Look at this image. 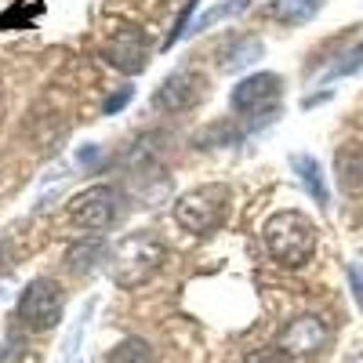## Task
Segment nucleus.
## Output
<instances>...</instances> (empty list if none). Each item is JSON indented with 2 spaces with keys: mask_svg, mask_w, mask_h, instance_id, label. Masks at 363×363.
<instances>
[{
  "mask_svg": "<svg viewBox=\"0 0 363 363\" xmlns=\"http://www.w3.org/2000/svg\"><path fill=\"white\" fill-rule=\"evenodd\" d=\"M262 240H265V251L280 265L298 269L316 251V225L301 215V211H277V215L265 222Z\"/></svg>",
  "mask_w": 363,
  "mask_h": 363,
  "instance_id": "nucleus-1",
  "label": "nucleus"
},
{
  "mask_svg": "<svg viewBox=\"0 0 363 363\" xmlns=\"http://www.w3.org/2000/svg\"><path fill=\"white\" fill-rule=\"evenodd\" d=\"M164 258H167V251L157 236L135 233V236H124L109 251V269H113V280L120 287H138L164 265Z\"/></svg>",
  "mask_w": 363,
  "mask_h": 363,
  "instance_id": "nucleus-2",
  "label": "nucleus"
},
{
  "mask_svg": "<svg viewBox=\"0 0 363 363\" xmlns=\"http://www.w3.org/2000/svg\"><path fill=\"white\" fill-rule=\"evenodd\" d=\"M229 211V189L225 186H196L189 193H182L174 203V222L189 233H211L225 222Z\"/></svg>",
  "mask_w": 363,
  "mask_h": 363,
  "instance_id": "nucleus-3",
  "label": "nucleus"
},
{
  "mask_svg": "<svg viewBox=\"0 0 363 363\" xmlns=\"http://www.w3.org/2000/svg\"><path fill=\"white\" fill-rule=\"evenodd\" d=\"M62 309H66L62 287L48 277H37V280H29V287L18 298V323L26 330H51L62 320Z\"/></svg>",
  "mask_w": 363,
  "mask_h": 363,
  "instance_id": "nucleus-4",
  "label": "nucleus"
},
{
  "mask_svg": "<svg viewBox=\"0 0 363 363\" xmlns=\"http://www.w3.org/2000/svg\"><path fill=\"white\" fill-rule=\"evenodd\" d=\"M284 80L277 73H251L229 91V106L236 113H265L280 102Z\"/></svg>",
  "mask_w": 363,
  "mask_h": 363,
  "instance_id": "nucleus-5",
  "label": "nucleus"
},
{
  "mask_svg": "<svg viewBox=\"0 0 363 363\" xmlns=\"http://www.w3.org/2000/svg\"><path fill=\"white\" fill-rule=\"evenodd\" d=\"M203 87L207 77L196 69H174L157 91H153V106L167 109V113H182V109H193L203 99Z\"/></svg>",
  "mask_w": 363,
  "mask_h": 363,
  "instance_id": "nucleus-6",
  "label": "nucleus"
},
{
  "mask_svg": "<svg viewBox=\"0 0 363 363\" xmlns=\"http://www.w3.org/2000/svg\"><path fill=\"white\" fill-rule=\"evenodd\" d=\"M69 211L80 229H106L120 215V193L113 186H91L80 196H73Z\"/></svg>",
  "mask_w": 363,
  "mask_h": 363,
  "instance_id": "nucleus-7",
  "label": "nucleus"
},
{
  "mask_svg": "<svg viewBox=\"0 0 363 363\" xmlns=\"http://www.w3.org/2000/svg\"><path fill=\"white\" fill-rule=\"evenodd\" d=\"M106 62L113 69H120V73H128V77L142 73L149 66V40H145V33L135 29V26L116 29V33L109 37V44H106Z\"/></svg>",
  "mask_w": 363,
  "mask_h": 363,
  "instance_id": "nucleus-8",
  "label": "nucleus"
},
{
  "mask_svg": "<svg viewBox=\"0 0 363 363\" xmlns=\"http://www.w3.org/2000/svg\"><path fill=\"white\" fill-rule=\"evenodd\" d=\"M327 342V327L320 316H298L284 327V335H280V349L284 352H298V356H309L316 352L320 345Z\"/></svg>",
  "mask_w": 363,
  "mask_h": 363,
  "instance_id": "nucleus-9",
  "label": "nucleus"
},
{
  "mask_svg": "<svg viewBox=\"0 0 363 363\" xmlns=\"http://www.w3.org/2000/svg\"><path fill=\"white\" fill-rule=\"evenodd\" d=\"M291 167H294V174L301 178V186L309 189V196H313L320 207H327V203H330V193H327V182H323L320 160L309 157V153H294V157H291Z\"/></svg>",
  "mask_w": 363,
  "mask_h": 363,
  "instance_id": "nucleus-10",
  "label": "nucleus"
},
{
  "mask_svg": "<svg viewBox=\"0 0 363 363\" xmlns=\"http://www.w3.org/2000/svg\"><path fill=\"white\" fill-rule=\"evenodd\" d=\"M262 51H265V48H262V40H255V37L236 40V44L225 51V58H222V69H225V73L244 69V66H251V62H255V58H258Z\"/></svg>",
  "mask_w": 363,
  "mask_h": 363,
  "instance_id": "nucleus-11",
  "label": "nucleus"
},
{
  "mask_svg": "<svg viewBox=\"0 0 363 363\" xmlns=\"http://www.w3.org/2000/svg\"><path fill=\"white\" fill-rule=\"evenodd\" d=\"M106 363H153V349L142 338H124L116 349H109Z\"/></svg>",
  "mask_w": 363,
  "mask_h": 363,
  "instance_id": "nucleus-12",
  "label": "nucleus"
},
{
  "mask_svg": "<svg viewBox=\"0 0 363 363\" xmlns=\"http://www.w3.org/2000/svg\"><path fill=\"white\" fill-rule=\"evenodd\" d=\"M240 11H247V0H229V4H215L211 11H203V15L193 22V29H189V33H203V29H211L215 22H222V18H233V15H240Z\"/></svg>",
  "mask_w": 363,
  "mask_h": 363,
  "instance_id": "nucleus-13",
  "label": "nucleus"
},
{
  "mask_svg": "<svg viewBox=\"0 0 363 363\" xmlns=\"http://www.w3.org/2000/svg\"><path fill=\"white\" fill-rule=\"evenodd\" d=\"M320 8V0H277V15L284 22H306Z\"/></svg>",
  "mask_w": 363,
  "mask_h": 363,
  "instance_id": "nucleus-14",
  "label": "nucleus"
},
{
  "mask_svg": "<svg viewBox=\"0 0 363 363\" xmlns=\"http://www.w3.org/2000/svg\"><path fill=\"white\" fill-rule=\"evenodd\" d=\"M196 4H200V0H189V4L178 11V18H174V29H171V33H167V40H164V51H167V48H174V44H178V40H182V37H186L189 29H193V15H196Z\"/></svg>",
  "mask_w": 363,
  "mask_h": 363,
  "instance_id": "nucleus-15",
  "label": "nucleus"
},
{
  "mask_svg": "<svg viewBox=\"0 0 363 363\" xmlns=\"http://www.w3.org/2000/svg\"><path fill=\"white\" fill-rule=\"evenodd\" d=\"M99 255H102V244H87L84 251H69V265L77 272H87L91 269V258H99Z\"/></svg>",
  "mask_w": 363,
  "mask_h": 363,
  "instance_id": "nucleus-16",
  "label": "nucleus"
},
{
  "mask_svg": "<svg viewBox=\"0 0 363 363\" xmlns=\"http://www.w3.org/2000/svg\"><path fill=\"white\" fill-rule=\"evenodd\" d=\"M244 363H291L280 349H258V352H251Z\"/></svg>",
  "mask_w": 363,
  "mask_h": 363,
  "instance_id": "nucleus-17",
  "label": "nucleus"
},
{
  "mask_svg": "<svg viewBox=\"0 0 363 363\" xmlns=\"http://www.w3.org/2000/svg\"><path fill=\"white\" fill-rule=\"evenodd\" d=\"M349 284H352V298H356V306L363 309V269L352 262L349 265Z\"/></svg>",
  "mask_w": 363,
  "mask_h": 363,
  "instance_id": "nucleus-18",
  "label": "nucleus"
},
{
  "mask_svg": "<svg viewBox=\"0 0 363 363\" xmlns=\"http://www.w3.org/2000/svg\"><path fill=\"white\" fill-rule=\"evenodd\" d=\"M128 99H131V87H120L113 99H106V113H109V116H113V113H120V109L128 106Z\"/></svg>",
  "mask_w": 363,
  "mask_h": 363,
  "instance_id": "nucleus-19",
  "label": "nucleus"
},
{
  "mask_svg": "<svg viewBox=\"0 0 363 363\" xmlns=\"http://www.w3.org/2000/svg\"><path fill=\"white\" fill-rule=\"evenodd\" d=\"M77 160H80V164H95V160H99V145H87Z\"/></svg>",
  "mask_w": 363,
  "mask_h": 363,
  "instance_id": "nucleus-20",
  "label": "nucleus"
}]
</instances>
